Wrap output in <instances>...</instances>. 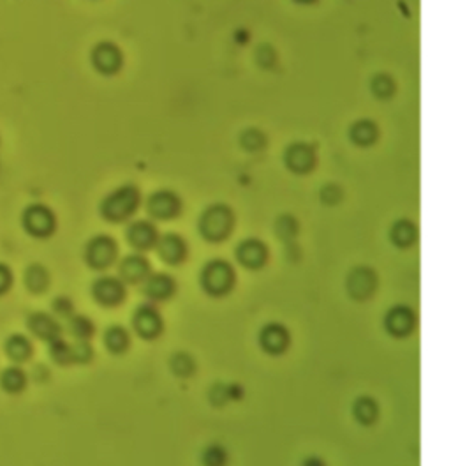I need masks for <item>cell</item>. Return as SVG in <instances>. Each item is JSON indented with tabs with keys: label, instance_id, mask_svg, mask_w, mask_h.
<instances>
[{
	"label": "cell",
	"instance_id": "1",
	"mask_svg": "<svg viewBox=\"0 0 451 466\" xmlns=\"http://www.w3.org/2000/svg\"><path fill=\"white\" fill-rule=\"evenodd\" d=\"M139 205V191L134 186H126L109 194L101 205V214L108 221H124L131 218Z\"/></svg>",
	"mask_w": 451,
	"mask_h": 466
},
{
	"label": "cell",
	"instance_id": "2",
	"mask_svg": "<svg viewBox=\"0 0 451 466\" xmlns=\"http://www.w3.org/2000/svg\"><path fill=\"white\" fill-rule=\"evenodd\" d=\"M21 225H23L25 232L32 237L45 238L55 232L57 221H55V214L51 212V208H48L46 205L36 203L25 208L23 216H21Z\"/></svg>",
	"mask_w": 451,
	"mask_h": 466
},
{
	"label": "cell",
	"instance_id": "3",
	"mask_svg": "<svg viewBox=\"0 0 451 466\" xmlns=\"http://www.w3.org/2000/svg\"><path fill=\"white\" fill-rule=\"evenodd\" d=\"M231 226H233V214L229 208L224 205H215L205 212L200 228L207 240L219 242L229 235Z\"/></svg>",
	"mask_w": 451,
	"mask_h": 466
},
{
	"label": "cell",
	"instance_id": "4",
	"mask_svg": "<svg viewBox=\"0 0 451 466\" xmlns=\"http://www.w3.org/2000/svg\"><path fill=\"white\" fill-rule=\"evenodd\" d=\"M201 281H203L205 290H207L208 293H212V295H224V293L229 292L231 286H233L234 272L233 269H231V265L217 260V262L208 263L207 269L203 270Z\"/></svg>",
	"mask_w": 451,
	"mask_h": 466
},
{
	"label": "cell",
	"instance_id": "5",
	"mask_svg": "<svg viewBox=\"0 0 451 466\" xmlns=\"http://www.w3.org/2000/svg\"><path fill=\"white\" fill-rule=\"evenodd\" d=\"M116 258V244L113 238L106 237V235H99V237L92 238L87 245L85 260L92 269H108Z\"/></svg>",
	"mask_w": 451,
	"mask_h": 466
},
{
	"label": "cell",
	"instance_id": "6",
	"mask_svg": "<svg viewBox=\"0 0 451 466\" xmlns=\"http://www.w3.org/2000/svg\"><path fill=\"white\" fill-rule=\"evenodd\" d=\"M27 327L36 337L48 343L58 339L62 332L60 324L48 313H32L27 320Z\"/></svg>",
	"mask_w": 451,
	"mask_h": 466
},
{
	"label": "cell",
	"instance_id": "7",
	"mask_svg": "<svg viewBox=\"0 0 451 466\" xmlns=\"http://www.w3.org/2000/svg\"><path fill=\"white\" fill-rule=\"evenodd\" d=\"M180 211V201L170 191H161L156 193L148 201V212L152 218L157 219H171Z\"/></svg>",
	"mask_w": 451,
	"mask_h": 466
},
{
	"label": "cell",
	"instance_id": "8",
	"mask_svg": "<svg viewBox=\"0 0 451 466\" xmlns=\"http://www.w3.org/2000/svg\"><path fill=\"white\" fill-rule=\"evenodd\" d=\"M124 285L115 277H101L94 285V297L102 306H116L124 299Z\"/></svg>",
	"mask_w": 451,
	"mask_h": 466
},
{
	"label": "cell",
	"instance_id": "9",
	"mask_svg": "<svg viewBox=\"0 0 451 466\" xmlns=\"http://www.w3.org/2000/svg\"><path fill=\"white\" fill-rule=\"evenodd\" d=\"M157 251H159L161 258L166 263L177 265L185 258V242L182 240L178 235L168 233L163 238H157Z\"/></svg>",
	"mask_w": 451,
	"mask_h": 466
},
{
	"label": "cell",
	"instance_id": "10",
	"mask_svg": "<svg viewBox=\"0 0 451 466\" xmlns=\"http://www.w3.org/2000/svg\"><path fill=\"white\" fill-rule=\"evenodd\" d=\"M134 327L139 336L146 337V339L156 337L161 330V317L156 307H152L150 304L139 307L134 317Z\"/></svg>",
	"mask_w": 451,
	"mask_h": 466
},
{
	"label": "cell",
	"instance_id": "11",
	"mask_svg": "<svg viewBox=\"0 0 451 466\" xmlns=\"http://www.w3.org/2000/svg\"><path fill=\"white\" fill-rule=\"evenodd\" d=\"M92 58H94V65L97 68V71L104 73V75H113L119 71L120 62H122L119 48L109 45V43H102L95 48Z\"/></svg>",
	"mask_w": 451,
	"mask_h": 466
},
{
	"label": "cell",
	"instance_id": "12",
	"mask_svg": "<svg viewBox=\"0 0 451 466\" xmlns=\"http://www.w3.org/2000/svg\"><path fill=\"white\" fill-rule=\"evenodd\" d=\"M157 230L152 223L138 221L133 223L127 230V240L136 249H150L157 244Z\"/></svg>",
	"mask_w": 451,
	"mask_h": 466
},
{
	"label": "cell",
	"instance_id": "13",
	"mask_svg": "<svg viewBox=\"0 0 451 466\" xmlns=\"http://www.w3.org/2000/svg\"><path fill=\"white\" fill-rule=\"evenodd\" d=\"M237 256L241 265L249 267V269H259V267L265 265L268 253H266L265 244H261L259 240H247L238 245Z\"/></svg>",
	"mask_w": 451,
	"mask_h": 466
},
{
	"label": "cell",
	"instance_id": "14",
	"mask_svg": "<svg viewBox=\"0 0 451 466\" xmlns=\"http://www.w3.org/2000/svg\"><path fill=\"white\" fill-rule=\"evenodd\" d=\"M314 161H316V157H314L313 149L302 145V143L300 145H293L288 150V154H286V164L293 171H296V174H305V171L313 170Z\"/></svg>",
	"mask_w": 451,
	"mask_h": 466
},
{
	"label": "cell",
	"instance_id": "15",
	"mask_svg": "<svg viewBox=\"0 0 451 466\" xmlns=\"http://www.w3.org/2000/svg\"><path fill=\"white\" fill-rule=\"evenodd\" d=\"M4 351L14 364H21L32 357V343L23 334H11L4 343Z\"/></svg>",
	"mask_w": 451,
	"mask_h": 466
},
{
	"label": "cell",
	"instance_id": "16",
	"mask_svg": "<svg viewBox=\"0 0 451 466\" xmlns=\"http://www.w3.org/2000/svg\"><path fill=\"white\" fill-rule=\"evenodd\" d=\"M376 288V276L369 269H357L349 277V293L357 299H366Z\"/></svg>",
	"mask_w": 451,
	"mask_h": 466
},
{
	"label": "cell",
	"instance_id": "17",
	"mask_svg": "<svg viewBox=\"0 0 451 466\" xmlns=\"http://www.w3.org/2000/svg\"><path fill=\"white\" fill-rule=\"evenodd\" d=\"M150 267L143 256H129L120 265V276L127 282H141L148 277Z\"/></svg>",
	"mask_w": 451,
	"mask_h": 466
},
{
	"label": "cell",
	"instance_id": "18",
	"mask_svg": "<svg viewBox=\"0 0 451 466\" xmlns=\"http://www.w3.org/2000/svg\"><path fill=\"white\" fill-rule=\"evenodd\" d=\"M414 325V314L407 307H395L386 317V327L393 336H407Z\"/></svg>",
	"mask_w": 451,
	"mask_h": 466
},
{
	"label": "cell",
	"instance_id": "19",
	"mask_svg": "<svg viewBox=\"0 0 451 466\" xmlns=\"http://www.w3.org/2000/svg\"><path fill=\"white\" fill-rule=\"evenodd\" d=\"M288 332L281 325H268L261 334V344L270 354H281L288 346Z\"/></svg>",
	"mask_w": 451,
	"mask_h": 466
},
{
	"label": "cell",
	"instance_id": "20",
	"mask_svg": "<svg viewBox=\"0 0 451 466\" xmlns=\"http://www.w3.org/2000/svg\"><path fill=\"white\" fill-rule=\"evenodd\" d=\"M175 282L166 274H156V276L146 277L145 293L153 300H164L173 293Z\"/></svg>",
	"mask_w": 451,
	"mask_h": 466
},
{
	"label": "cell",
	"instance_id": "21",
	"mask_svg": "<svg viewBox=\"0 0 451 466\" xmlns=\"http://www.w3.org/2000/svg\"><path fill=\"white\" fill-rule=\"evenodd\" d=\"M25 385H27V374L18 366H9L0 373V387L7 394H18L23 391Z\"/></svg>",
	"mask_w": 451,
	"mask_h": 466
},
{
	"label": "cell",
	"instance_id": "22",
	"mask_svg": "<svg viewBox=\"0 0 451 466\" xmlns=\"http://www.w3.org/2000/svg\"><path fill=\"white\" fill-rule=\"evenodd\" d=\"M25 286L31 293H43L50 286V274L39 263H32L25 270Z\"/></svg>",
	"mask_w": 451,
	"mask_h": 466
},
{
	"label": "cell",
	"instance_id": "23",
	"mask_svg": "<svg viewBox=\"0 0 451 466\" xmlns=\"http://www.w3.org/2000/svg\"><path fill=\"white\" fill-rule=\"evenodd\" d=\"M351 138L358 143V145H370L377 138V129L370 120H360L354 124L351 129Z\"/></svg>",
	"mask_w": 451,
	"mask_h": 466
},
{
	"label": "cell",
	"instance_id": "24",
	"mask_svg": "<svg viewBox=\"0 0 451 466\" xmlns=\"http://www.w3.org/2000/svg\"><path fill=\"white\" fill-rule=\"evenodd\" d=\"M106 346H108L109 351L113 354H120V351L126 350L129 346V336H127L126 330L122 327H113L106 332Z\"/></svg>",
	"mask_w": 451,
	"mask_h": 466
},
{
	"label": "cell",
	"instance_id": "25",
	"mask_svg": "<svg viewBox=\"0 0 451 466\" xmlns=\"http://www.w3.org/2000/svg\"><path fill=\"white\" fill-rule=\"evenodd\" d=\"M69 332L78 341H85L94 334V325L87 317H69Z\"/></svg>",
	"mask_w": 451,
	"mask_h": 466
},
{
	"label": "cell",
	"instance_id": "26",
	"mask_svg": "<svg viewBox=\"0 0 451 466\" xmlns=\"http://www.w3.org/2000/svg\"><path fill=\"white\" fill-rule=\"evenodd\" d=\"M414 237H416V228L413 226V223L401 221L393 226V235H391V238H393L395 244H398L401 248L413 244Z\"/></svg>",
	"mask_w": 451,
	"mask_h": 466
},
{
	"label": "cell",
	"instance_id": "27",
	"mask_svg": "<svg viewBox=\"0 0 451 466\" xmlns=\"http://www.w3.org/2000/svg\"><path fill=\"white\" fill-rule=\"evenodd\" d=\"M354 415H357V419L360 420L362 424H372L377 415V406L374 405L372 399L363 398L357 403V406H354Z\"/></svg>",
	"mask_w": 451,
	"mask_h": 466
},
{
	"label": "cell",
	"instance_id": "28",
	"mask_svg": "<svg viewBox=\"0 0 451 466\" xmlns=\"http://www.w3.org/2000/svg\"><path fill=\"white\" fill-rule=\"evenodd\" d=\"M50 355L55 362L58 364H71V344L64 343V341L58 337V339L51 341L50 343Z\"/></svg>",
	"mask_w": 451,
	"mask_h": 466
},
{
	"label": "cell",
	"instance_id": "29",
	"mask_svg": "<svg viewBox=\"0 0 451 466\" xmlns=\"http://www.w3.org/2000/svg\"><path fill=\"white\" fill-rule=\"evenodd\" d=\"M92 359V348L85 341L71 344V361L72 362H89Z\"/></svg>",
	"mask_w": 451,
	"mask_h": 466
},
{
	"label": "cell",
	"instance_id": "30",
	"mask_svg": "<svg viewBox=\"0 0 451 466\" xmlns=\"http://www.w3.org/2000/svg\"><path fill=\"white\" fill-rule=\"evenodd\" d=\"M372 89L379 97H388L393 92V82L388 76H377L372 83Z\"/></svg>",
	"mask_w": 451,
	"mask_h": 466
},
{
	"label": "cell",
	"instance_id": "31",
	"mask_svg": "<svg viewBox=\"0 0 451 466\" xmlns=\"http://www.w3.org/2000/svg\"><path fill=\"white\" fill-rule=\"evenodd\" d=\"M194 364L187 355H177L173 359V371L178 374V376H189L192 373Z\"/></svg>",
	"mask_w": 451,
	"mask_h": 466
},
{
	"label": "cell",
	"instance_id": "32",
	"mask_svg": "<svg viewBox=\"0 0 451 466\" xmlns=\"http://www.w3.org/2000/svg\"><path fill=\"white\" fill-rule=\"evenodd\" d=\"M53 311L62 318H69L72 313V302L67 297H58L53 300Z\"/></svg>",
	"mask_w": 451,
	"mask_h": 466
},
{
	"label": "cell",
	"instance_id": "33",
	"mask_svg": "<svg viewBox=\"0 0 451 466\" xmlns=\"http://www.w3.org/2000/svg\"><path fill=\"white\" fill-rule=\"evenodd\" d=\"M11 286H13V270L6 263H0V295L9 292Z\"/></svg>",
	"mask_w": 451,
	"mask_h": 466
},
{
	"label": "cell",
	"instance_id": "34",
	"mask_svg": "<svg viewBox=\"0 0 451 466\" xmlns=\"http://www.w3.org/2000/svg\"><path fill=\"white\" fill-rule=\"evenodd\" d=\"M208 457H214V460H210L208 461V463H221V461H224V452H222L221 449H219V447H212L210 450H208V456H207V460Z\"/></svg>",
	"mask_w": 451,
	"mask_h": 466
}]
</instances>
